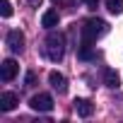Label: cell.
I'll return each instance as SVG.
<instances>
[{
    "mask_svg": "<svg viewBox=\"0 0 123 123\" xmlns=\"http://www.w3.org/2000/svg\"><path fill=\"white\" fill-rule=\"evenodd\" d=\"M109 31V24L104 19H87L82 24V41H80V48H89L99 36H104Z\"/></svg>",
    "mask_w": 123,
    "mask_h": 123,
    "instance_id": "cell-1",
    "label": "cell"
},
{
    "mask_svg": "<svg viewBox=\"0 0 123 123\" xmlns=\"http://www.w3.org/2000/svg\"><path fill=\"white\" fill-rule=\"evenodd\" d=\"M46 55L53 60V63L63 60V55H65V36L60 31H51L48 34V39H46Z\"/></svg>",
    "mask_w": 123,
    "mask_h": 123,
    "instance_id": "cell-2",
    "label": "cell"
},
{
    "mask_svg": "<svg viewBox=\"0 0 123 123\" xmlns=\"http://www.w3.org/2000/svg\"><path fill=\"white\" fill-rule=\"evenodd\" d=\"M29 106L34 109V111H39V113H48V111H53V97L51 94H34L31 99H29Z\"/></svg>",
    "mask_w": 123,
    "mask_h": 123,
    "instance_id": "cell-3",
    "label": "cell"
},
{
    "mask_svg": "<svg viewBox=\"0 0 123 123\" xmlns=\"http://www.w3.org/2000/svg\"><path fill=\"white\" fill-rule=\"evenodd\" d=\"M17 70H19L17 60H12V58L3 60V65H0V80H3V82H12L17 77Z\"/></svg>",
    "mask_w": 123,
    "mask_h": 123,
    "instance_id": "cell-4",
    "label": "cell"
},
{
    "mask_svg": "<svg viewBox=\"0 0 123 123\" xmlns=\"http://www.w3.org/2000/svg\"><path fill=\"white\" fill-rule=\"evenodd\" d=\"M7 48H10L12 53H19V51L24 48V34H22L19 29L7 31Z\"/></svg>",
    "mask_w": 123,
    "mask_h": 123,
    "instance_id": "cell-5",
    "label": "cell"
},
{
    "mask_svg": "<svg viewBox=\"0 0 123 123\" xmlns=\"http://www.w3.org/2000/svg\"><path fill=\"white\" fill-rule=\"evenodd\" d=\"M48 82H51V87H53L58 94H65V92H68V80H65V75H60L58 70H51V73H48Z\"/></svg>",
    "mask_w": 123,
    "mask_h": 123,
    "instance_id": "cell-6",
    "label": "cell"
},
{
    "mask_svg": "<svg viewBox=\"0 0 123 123\" xmlns=\"http://www.w3.org/2000/svg\"><path fill=\"white\" fill-rule=\"evenodd\" d=\"M73 104H75V111H77V116H82V118H89V116L94 113V104H92L89 99H75Z\"/></svg>",
    "mask_w": 123,
    "mask_h": 123,
    "instance_id": "cell-7",
    "label": "cell"
},
{
    "mask_svg": "<svg viewBox=\"0 0 123 123\" xmlns=\"http://www.w3.org/2000/svg\"><path fill=\"white\" fill-rule=\"evenodd\" d=\"M17 104H19V99H17L15 92H3V94H0V109H3V111H12Z\"/></svg>",
    "mask_w": 123,
    "mask_h": 123,
    "instance_id": "cell-8",
    "label": "cell"
},
{
    "mask_svg": "<svg viewBox=\"0 0 123 123\" xmlns=\"http://www.w3.org/2000/svg\"><path fill=\"white\" fill-rule=\"evenodd\" d=\"M58 19H60L58 10H46L43 17H41V24H43L46 29H53V27H58Z\"/></svg>",
    "mask_w": 123,
    "mask_h": 123,
    "instance_id": "cell-9",
    "label": "cell"
},
{
    "mask_svg": "<svg viewBox=\"0 0 123 123\" xmlns=\"http://www.w3.org/2000/svg\"><path fill=\"white\" fill-rule=\"evenodd\" d=\"M104 85H106V87H111V89H116V87L121 85V80H118L116 70H111V68H106V70H104Z\"/></svg>",
    "mask_w": 123,
    "mask_h": 123,
    "instance_id": "cell-10",
    "label": "cell"
},
{
    "mask_svg": "<svg viewBox=\"0 0 123 123\" xmlns=\"http://www.w3.org/2000/svg\"><path fill=\"white\" fill-rule=\"evenodd\" d=\"M106 7H109V12L121 15L123 12V0H106Z\"/></svg>",
    "mask_w": 123,
    "mask_h": 123,
    "instance_id": "cell-11",
    "label": "cell"
},
{
    "mask_svg": "<svg viewBox=\"0 0 123 123\" xmlns=\"http://www.w3.org/2000/svg\"><path fill=\"white\" fill-rule=\"evenodd\" d=\"M0 15H3V17H10V15H12V5L7 3V0H5L3 5H0Z\"/></svg>",
    "mask_w": 123,
    "mask_h": 123,
    "instance_id": "cell-12",
    "label": "cell"
},
{
    "mask_svg": "<svg viewBox=\"0 0 123 123\" xmlns=\"http://www.w3.org/2000/svg\"><path fill=\"white\" fill-rule=\"evenodd\" d=\"M36 85V73H27V87H34Z\"/></svg>",
    "mask_w": 123,
    "mask_h": 123,
    "instance_id": "cell-13",
    "label": "cell"
},
{
    "mask_svg": "<svg viewBox=\"0 0 123 123\" xmlns=\"http://www.w3.org/2000/svg\"><path fill=\"white\" fill-rule=\"evenodd\" d=\"M85 3H87V7H89V10H97V5H99V0H85Z\"/></svg>",
    "mask_w": 123,
    "mask_h": 123,
    "instance_id": "cell-14",
    "label": "cell"
},
{
    "mask_svg": "<svg viewBox=\"0 0 123 123\" xmlns=\"http://www.w3.org/2000/svg\"><path fill=\"white\" fill-rule=\"evenodd\" d=\"M29 5H34V7H39V5H41V0H29Z\"/></svg>",
    "mask_w": 123,
    "mask_h": 123,
    "instance_id": "cell-15",
    "label": "cell"
}]
</instances>
